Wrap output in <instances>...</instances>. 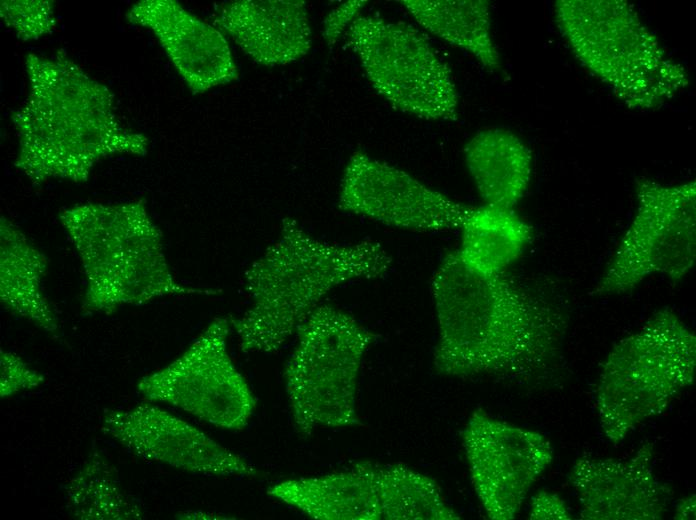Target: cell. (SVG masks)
<instances>
[{"mask_svg": "<svg viewBox=\"0 0 696 520\" xmlns=\"http://www.w3.org/2000/svg\"><path fill=\"white\" fill-rule=\"evenodd\" d=\"M528 518L531 520H569L573 517L565 501L557 493L542 490L532 497Z\"/></svg>", "mask_w": 696, "mask_h": 520, "instance_id": "27", "label": "cell"}, {"mask_svg": "<svg viewBox=\"0 0 696 520\" xmlns=\"http://www.w3.org/2000/svg\"><path fill=\"white\" fill-rule=\"evenodd\" d=\"M431 293L439 374L525 379L549 375L559 365L567 314L505 273L476 270L451 251L433 275Z\"/></svg>", "mask_w": 696, "mask_h": 520, "instance_id": "1", "label": "cell"}, {"mask_svg": "<svg viewBox=\"0 0 696 520\" xmlns=\"http://www.w3.org/2000/svg\"><path fill=\"white\" fill-rule=\"evenodd\" d=\"M391 265V256L379 242H326L310 235L297 220L284 218L278 239L245 272L249 309L230 317L240 350H280L334 288L383 277Z\"/></svg>", "mask_w": 696, "mask_h": 520, "instance_id": "3", "label": "cell"}, {"mask_svg": "<svg viewBox=\"0 0 696 520\" xmlns=\"http://www.w3.org/2000/svg\"><path fill=\"white\" fill-rule=\"evenodd\" d=\"M25 67L29 94L11 115L18 137L13 165L32 184L86 182L102 159L146 155L148 138L121 125L114 93L64 52L29 53Z\"/></svg>", "mask_w": 696, "mask_h": 520, "instance_id": "2", "label": "cell"}, {"mask_svg": "<svg viewBox=\"0 0 696 520\" xmlns=\"http://www.w3.org/2000/svg\"><path fill=\"white\" fill-rule=\"evenodd\" d=\"M267 494L316 520H381L377 463L279 481Z\"/></svg>", "mask_w": 696, "mask_h": 520, "instance_id": "17", "label": "cell"}, {"mask_svg": "<svg viewBox=\"0 0 696 520\" xmlns=\"http://www.w3.org/2000/svg\"><path fill=\"white\" fill-rule=\"evenodd\" d=\"M231 330L230 317H216L176 359L142 377L138 392L218 428H245L256 399L229 354Z\"/></svg>", "mask_w": 696, "mask_h": 520, "instance_id": "10", "label": "cell"}, {"mask_svg": "<svg viewBox=\"0 0 696 520\" xmlns=\"http://www.w3.org/2000/svg\"><path fill=\"white\" fill-rule=\"evenodd\" d=\"M400 3L432 35L469 53L486 70H501L500 54L491 33L489 1L403 0Z\"/></svg>", "mask_w": 696, "mask_h": 520, "instance_id": "20", "label": "cell"}, {"mask_svg": "<svg viewBox=\"0 0 696 520\" xmlns=\"http://www.w3.org/2000/svg\"><path fill=\"white\" fill-rule=\"evenodd\" d=\"M338 207L384 225L416 232L460 228L471 206L365 152H354L342 175Z\"/></svg>", "mask_w": 696, "mask_h": 520, "instance_id": "12", "label": "cell"}, {"mask_svg": "<svg viewBox=\"0 0 696 520\" xmlns=\"http://www.w3.org/2000/svg\"><path fill=\"white\" fill-rule=\"evenodd\" d=\"M381 520H459L439 484L404 464L377 463Z\"/></svg>", "mask_w": 696, "mask_h": 520, "instance_id": "23", "label": "cell"}, {"mask_svg": "<svg viewBox=\"0 0 696 520\" xmlns=\"http://www.w3.org/2000/svg\"><path fill=\"white\" fill-rule=\"evenodd\" d=\"M462 446L473 489L491 520H512L529 491L553 461L550 441L541 433L472 412Z\"/></svg>", "mask_w": 696, "mask_h": 520, "instance_id": "11", "label": "cell"}, {"mask_svg": "<svg viewBox=\"0 0 696 520\" xmlns=\"http://www.w3.org/2000/svg\"><path fill=\"white\" fill-rule=\"evenodd\" d=\"M66 508L78 520H142L139 501L122 487L117 470L91 453L65 486Z\"/></svg>", "mask_w": 696, "mask_h": 520, "instance_id": "22", "label": "cell"}, {"mask_svg": "<svg viewBox=\"0 0 696 520\" xmlns=\"http://www.w3.org/2000/svg\"><path fill=\"white\" fill-rule=\"evenodd\" d=\"M367 4L364 0L346 1L333 8L323 21L322 35L329 46L334 45L347 31L351 23L359 16Z\"/></svg>", "mask_w": 696, "mask_h": 520, "instance_id": "26", "label": "cell"}, {"mask_svg": "<svg viewBox=\"0 0 696 520\" xmlns=\"http://www.w3.org/2000/svg\"><path fill=\"white\" fill-rule=\"evenodd\" d=\"M457 251L470 267L490 274L505 273L532 240V226L514 209L484 204L470 208L461 226Z\"/></svg>", "mask_w": 696, "mask_h": 520, "instance_id": "21", "label": "cell"}, {"mask_svg": "<svg viewBox=\"0 0 696 520\" xmlns=\"http://www.w3.org/2000/svg\"><path fill=\"white\" fill-rule=\"evenodd\" d=\"M127 22L150 29L192 94L238 79L231 48L221 30L176 0H141L125 14Z\"/></svg>", "mask_w": 696, "mask_h": 520, "instance_id": "15", "label": "cell"}, {"mask_svg": "<svg viewBox=\"0 0 696 520\" xmlns=\"http://www.w3.org/2000/svg\"><path fill=\"white\" fill-rule=\"evenodd\" d=\"M101 432L132 454L184 471L233 477H257L244 457L157 403L147 401L107 410Z\"/></svg>", "mask_w": 696, "mask_h": 520, "instance_id": "13", "label": "cell"}, {"mask_svg": "<svg viewBox=\"0 0 696 520\" xmlns=\"http://www.w3.org/2000/svg\"><path fill=\"white\" fill-rule=\"evenodd\" d=\"M256 63L281 66L305 56L312 45L307 5L302 0H236L214 20Z\"/></svg>", "mask_w": 696, "mask_h": 520, "instance_id": "16", "label": "cell"}, {"mask_svg": "<svg viewBox=\"0 0 696 520\" xmlns=\"http://www.w3.org/2000/svg\"><path fill=\"white\" fill-rule=\"evenodd\" d=\"M464 159L485 204L513 209L525 195L533 158L515 133L502 128L478 131L466 143Z\"/></svg>", "mask_w": 696, "mask_h": 520, "instance_id": "18", "label": "cell"}, {"mask_svg": "<svg viewBox=\"0 0 696 520\" xmlns=\"http://www.w3.org/2000/svg\"><path fill=\"white\" fill-rule=\"evenodd\" d=\"M0 16L22 41L38 40L56 27L54 3L49 0H2Z\"/></svg>", "mask_w": 696, "mask_h": 520, "instance_id": "24", "label": "cell"}, {"mask_svg": "<svg viewBox=\"0 0 696 520\" xmlns=\"http://www.w3.org/2000/svg\"><path fill=\"white\" fill-rule=\"evenodd\" d=\"M695 511L696 497L695 494H691L678 500L674 510V518L680 520L695 519Z\"/></svg>", "mask_w": 696, "mask_h": 520, "instance_id": "28", "label": "cell"}, {"mask_svg": "<svg viewBox=\"0 0 696 520\" xmlns=\"http://www.w3.org/2000/svg\"><path fill=\"white\" fill-rule=\"evenodd\" d=\"M47 258L9 218L0 220V300L11 313L57 337L59 320L44 295Z\"/></svg>", "mask_w": 696, "mask_h": 520, "instance_id": "19", "label": "cell"}, {"mask_svg": "<svg viewBox=\"0 0 696 520\" xmlns=\"http://www.w3.org/2000/svg\"><path fill=\"white\" fill-rule=\"evenodd\" d=\"M696 376V336L669 308L619 340L600 366L595 407L601 431L621 443L669 406Z\"/></svg>", "mask_w": 696, "mask_h": 520, "instance_id": "6", "label": "cell"}, {"mask_svg": "<svg viewBox=\"0 0 696 520\" xmlns=\"http://www.w3.org/2000/svg\"><path fill=\"white\" fill-rule=\"evenodd\" d=\"M654 445L643 443L626 459L585 455L573 464L569 483L582 520H659L672 490L654 471Z\"/></svg>", "mask_w": 696, "mask_h": 520, "instance_id": "14", "label": "cell"}, {"mask_svg": "<svg viewBox=\"0 0 696 520\" xmlns=\"http://www.w3.org/2000/svg\"><path fill=\"white\" fill-rule=\"evenodd\" d=\"M345 36L368 81L393 108L431 121L458 118L451 70L414 27L359 15Z\"/></svg>", "mask_w": 696, "mask_h": 520, "instance_id": "8", "label": "cell"}, {"mask_svg": "<svg viewBox=\"0 0 696 520\" xmlns=\"http://www.w3.org/2000/svg\"><path fill=\"white\" fill-rule=\"evenodd\" d=\"M636 210L591 294L633 290L655 274L678 281L696 261V182L636 181Z\"/></svg>", "mask_w": 696, "mask_h": 520, "instance_id": "9", "label": "cell"}, {"mask_svg": "<svg viewBox=\"0 0 696 520\" xmlns=\"http://www.w3.org/2000/svg\"><path fill=\"white\" fill-rule=\"evenodd\" d=\"M45 377L32 369L19 355L0 351V396L7 398L41 386Z\"/></svg>", "mask_w": 696, "mask_h": 520, "instance_id": "25", "label": "cell"}, {"mask_svg": "<svg viewBox=\"0 0 696 520\" xmlns=\"http://www.w3.org/2000/svg\"><path fill=\"white\" fill-rule=\"evenodd\" d=\"M59 220L82 265L84 313L110 314L171 295H214L178 282L167 262L163 236L143 199L64 209Z\"/></svg>", "mask_w": 696, "mask_h": 520, "instance_id": "4", "label": "cell"}, {"mask_svg": "<svg viewBox=\"0 0 696 520\" xmlns=\"http://www.w3.org/2000/svg\"><path fill=\"white\" fill-rule=\"evenodd\" d=\"M558 29L582 66L632 109L659 108L689 85L686 68L626 0H558Z\"/></svg>", "mask_w": 696, "mask_h": 520, "instance_id": "5", "label": "cell"}, {"mask_svg": "<svg viewBox=\"0 0 696 520\" xmlns=\"http://www.w3.org/2000/svg\"><path fill=\"white\" fill-rule=\"evenodd\" d=\"M295 334L296 344L284 370L295 429L308 436L320 428L360 425L359 374L377 335L330 304L317 306Z\"/></svg>", "mask_w": 696, "mask_h": 520, "instance_id": "7", "label": "cell"}]
</instances>
